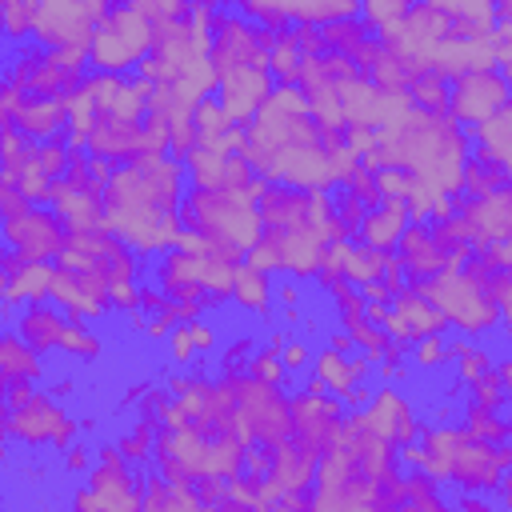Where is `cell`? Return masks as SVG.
I'll return each instance as SVG.
<instances>
[{
  "label": "cell",
  "mask_w": 512,
  "mask_h": 512,
  "mask_svg": "<svg viewBox=\"0 0 512 512\" xmlns=\"http://www.w3.org/2000/svg\"><path fill=\"white\" fill-rule=\"evenodd\" d=\"M80 432H84L80 420H76V416L64 408V400L52 396L44 384L32 392L28 404L4 412V440L16 444V448H28V452H36V448L64 452L68 444H76Z\"/></svg>",
  "instance_id": "1"
},
{
  "label": "cell",
  "mask_w": 512,
  "mask_h": 512,
  "mask_svg": "<svg viewBox=\"0 0 512 512\" xmlns=\"http://www.w3.org/2000/svg\"><path fill=\"white\" fill-rule=\"evenodd\" d=\"M68 220L56 204H32L20 220H4V244L24 252L28 260H60V252L68 248Z\"/></svg>",
  "instance_id": "2"
},
{
  "label": "cell",
  "mask_w": 512,
  "mask_h": 512,
  "mask_svg": "<svg viewBox=\"0 0 512 512\" xmlns=\"http://www.w3.org/2000/svg\"><path fill=\"white\" fill-rule=\"evenodd\" d=\"M512 100V80L500 72V64L488 68H464L452 76V116L472 132L484 124L500 104Z\"/></svg>",
  "instance_id": "3"
},
{
  "label": "cell",
  "mask_w": 512,
  "mask_h": 512,
  "mask_svg": "<svg viewBox=\"0 0 512 512\" xmlns=\"http://www.w3.org/2000/svg\"><path fill=\"white\" fill-rule=\"evenodd\" d=\"M396 260L404 264L408 272V284L416 280H428V276H440V272H452L456 268V256L436 240L432 232V220H408V228L400 232L396 240Z\"/></svg>",
  "instance_id": "4"
},
{
  "label": "cell",
  "mask_w": 512,
  "mask_h": 512,
  "mask_svg": "<svg viewBox=\"0 0 512 512\" xmlns=\"http://www.w3.org/2000/svg\"><path fill=\"white\" fill-rule=\"evenodd\" d=\"M276 92V76L268 68H232L216 80L212 96L224 104V112L240 124V120H252L260 112V104Z\"/></svg>",
  "instance_id": "5"
},
{
  "label": "cell",
  "mask_w": 512,
  "mask_h": 512,
  "mask_svg": "<svg viewBox=\"0 0 512 512\" xmlns=\"http://www.w3.org/2000/svg\"><path fill=\"white\" fill-rule=\"evenodd\" d=\"M8 324H12V328H16L40 356H52V352H60V344H64L68 312H64L60 300L44 296V300H24L20 312L8 316Z\"/></svg>",
  "instance_id": "6"
},
{
  "label": "cell",
  "mask_w": 512,
  "mask_h": 512,
  "mask_svg": "<svg viewBox=\"0 0 512 512\" xmlns=\"http://www.w3.org/2000/svg\"><path fill=\"white\" fill-rule=\"evenodd\" d=\"M508 184H512L508 164L492 148H484L476 140L472 152H468V160H464V168H460V192L472 196V200H484V196H492V192H500Z\"/></svg>",
  "instance_id": "7"
},
{
  "label": "cell",
  "mask_w": 512,
  "mask_h": 512,
  "mask_svg": "<svg viewBox=\"0 0 512 512\" xmlns=\"http://www.w3.org/2000/svg\"><path fill=\"white\" fill-rule=\"evenodd\" d=\"M408 220H412V216H408V200H400V196H384L376 208H368V216H364L356 240L392 252L396 240H400V232L408 228Z\"/></svg>",
  "instance_id": "8"
},
{
  "label": "cell",
  "mask_w": 512,
  "mask_h": 512,
  "mask_svg": "<svg viewBox=\"0 0 512 512\" xmlns=\"http://www.w3.org/2000/svg\"><path fill=\"white\" fill-rule=\"evenodd\" d=\"M44 356L12 328V324H4V336H0V380L4 384H12V380H36V384H44Z\"/></svg>",
  "instance_id": "9"
},
{
  "label": "cell",
  "mask_w": 512,
  "mask_h": 512,
  "mask_svg": "<svg viewBox=\"0 0 512 512\" xmlns=\"http://www.w3.org/2000/svg\"><path fill=\"white\" fill-rule=\"evenodd\" d=\"M232 300L244 308V312H260L264 320L272 316V272H264V268H256V264H236V288H232Z\"/></svg>",
  "instance_id": "10"
},
{
  "label": "cell",
  "mask_w": 512,
  "mask_h": 512,
  "mask_svg": "<svg viewBox=\"0 0 512 512\" xmlns=\"http://www.w3.org/2000/svg\"><path fill=\"white\" fill-rule=\"evenodd\" d=\"M472 140H480L484 148H492L508 168H512V100L500 104L484 124L472 128Z\"/></svg>",
  "instance_id": "11"
},
{
  "label": "cell",
  "mask_w": 512,
  "mask_h": 512,
  "mask_svg": "<svg viewBox=\"0 0 512 512\" xmlns=\"http://www.w3.org/2000/svg\"><path fill=\"white\" fill-rule=\"evenodd\" d=\"M452 332H428L420 340H412V352H408V364L416 372H440L452 364Z\"/></svg>",
  "instance_id": "12"
},
{
  "label": "cell",
  "mask_w": 512,
  "mask_h": 512,
  "mask_svg": "<svg viewBox=\"0 0 512 512\" xmlns=\"http://www.w3.org/2000/svg\"><path fill=\"white\" fill-rule=\"evenodd\" d=\"M444 480L428 468H408L404 472V508H444L448 496L440 488Z\"/></svg>",
  "instance_id": "13"
},
{
  "label": "cell",
  "mask_w": 512,
  "mask_h": 512,
  "mask_svg": "<svg viewBox=\"0 0 512 512\" xmlns=\"http://www.w3.org/2000/svg\"><path fill=\"white\" fill-rule=\"evenodd\" d=\"M60 352H68V356H76V360H96V356L104 352V340L96 336L92 320H80V324H68Z\"/></svg>",
  "instance_id": "14"
},
{
  "label": "cell",
  "mask_w": 512,
  "mask_h": 512,
  "mask_svg": "<svg viewBox=\"0 0 512 512\" xmlns=\"http://www.w3.org/2000/svg\"><path fill=\"white\" fill-rule=\"evenodd\" d=\"M92 460H96V448H92V444H68V448L60 452L64 476H80V480H84V472L92 468Z\"/></svg>",
  "instance_id": "15"
},
{
  "label": "cell",
  "mask_w": 512,
  "mask_h": 512,
  "mask_svg": "<svg viewBox=\"0 0 512 512\" xmlns=\"http://www.w3.org/2000/svg\"><path fill=\"white\" fill-rule=\"evenodd\" d=\"M280 360H284V368L292 372V376H304L308 372V364H312V352H308V344H304V336H288V344L280 348Z\"/></svg>",
  "instance_id": "16"
}]
</instances>
